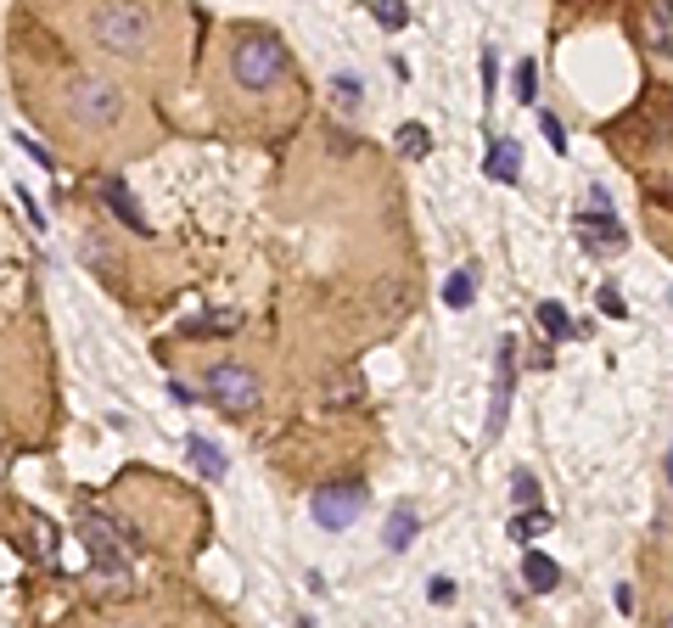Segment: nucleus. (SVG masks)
<instances>
[{"mask_svg": "<svg viewBox=\"0 0 673 628\" xmlns=\"http://www.w3.org/2000/svg\"><path fill=\"white\" fill-rule=\"evenodd\" d=\"M90 34L113 57H146V45L158 40V17L141 0H101L96 17H90Z\"/></svg>", "mask_w": 673, "mask_h": 628, "instance_id": "f257e3e1", "label": "nucleus"}, {"mask_svg": "<svg viewBox=\"0 0 673 628\" xmlns=\"http://www.w3.org/2000/svg\"><path fill=\"white\" fill-rule=\"evenodd\" d=\"M287 68H292V51L275 40V34H242L236 51H230V73H236V85H247V90H275L287 79Z\"/></svg>", "mask_w": 673, "mask_h": 628, "instance_id": "f03ea898", "label": "nucleus"}, {"mask_svg": "<svg viewBox=\"0 0 673 628\" xmlns=\"http://www.w3.org/2000/svg\"><path fill=\"white\" fill-rule=\"evenodd\" d=\"M68 113H73V124H79V129H113L118 113H124V96H118L107 79H73Z\"/></svg>", "mask_w": 673, "mask_h": 628, "instance_id": "7ed1b4c3", "label": "nucleus"}, {"mask_svg": "<svg viewBox=\"0 0 673 628\" xmlns=\"http://www.w3.org/2000/svg\"><path fill=\"white\" fill-rule=\"evenodd\" d=\"M365 505H371L365 483H326V488H315L309 511H315V522L326 533H343V528H354L359 516H365Z\"/></svg>", "mask_w": 673, "mask_h": 628, "instance_id": "20e7f679", "label": "nucleus"}, {"mask_svg": "<svg viewBox=\"0 0 673 628\" xmlns=\"http://www.w3.org/2000/svg\"><path fill=\"white\" fill-rule=\"evenodd\" d=\"M208 393H214L219 404H225L230 415H247L258 404V376L247 371V365H230V359H219L214 371H208Z\"/></svg>", "mask_w": 673, "mask_h": 628, "instance_id": "39448f33", "label": "nucleus"}, {"mask_svg": "<svg viewBox=\"0 0 673 628\" xmlns=\"http://www.w3.org/2000/svg\"><path fill=\"white\" fill-rule=\"evenodd\" d=\"M79 539L90 544V556H96V567H101V572H113V578H129V561L118 556L113 528H107V522H96V516H90V522H79Z\"/></svg>", "mask_w": 673, "mask_h": 628, "instance_id": "423d86ee", "label": "nucleus"}, {"mask_svg": "<svg viewBox=\"0 0 673 628\" xmlns=\"http://www.w3.org/2000/svg\"><path fill=\"white\" fill-rule=\"evenodd\" d=\"M578 236H584L589 253H606V247H612V253H623V242H629V236H623V225H612V208H606V214H584V219H578Z\"/></svg>", "mask_w": 673, "mask_h": 628, "instance_id": "0eeeda50", "label": "nucleus"}, {"mask_svg": "<svg viewBox=\"0 0 673 628\" xmlns=\"http://www.w3.org/2000/svg\"><path fill=\"white\" fill-rule=\"evenodd\" d=\"M101 197H107V208H113V214L124 219L129 230H135V236H146V230H152V225H146V214L135 208V197H129V186L118 180V174H107V180H101Z\"/></svg>", "mask_w": 673, "mask_h": 628, "instance_id": "6e6552de", "label": "nucleus"}, {"mask_svg": "<svg viewBox=\"0 0 673 628\" xmlns=\"http://www.w3.org/2000/svg\"><path fill=\"white\" fill-rule=\"evenodd\" d=\"M511 343H500V371H494V410H488V438H500L505 427V404H511Z\"/></svg>", "mask_w": 673, "mask_h": 628, "instance_id": "1a4fd4ad", "label": "nucleus"}, {"mask_svg": "<svg viewBox=\"0 0 673 628\" xmlns=\"http://www.w3.org/2000/svg\"><path fill=\"white\" fill-rule=\"evenodd\" d=\"M516 174H522V152H516V141H494V146H488V180L516 186Z\"/></svg>", "mask_w": 673, "mask_h": 628, "instance_id": "9d476101", "label": "nucleus"}, {"mask_svg": "<svg viewBox=\"0 0 673 628\" xmlns=\"http://www.w3.org/2000/svg\"><path fill=\"white\" fill-rule=\"evenodd\" d=\"M522 578H528L533 595H550V589L561 584V567L550 556H539V550H528V561H522Z\"/></svg>", "mask_w": 673, "mask_h": 628, "instance_id": "9b49d317", "label": "nucleus"}, {"mask_svg": "<svg viewBox=\"0 0 673 628\" xmlns=\"http://www.w3.org/2000/svg\"><path fill=\"white\" fill-rule=\"evenodd\" d=\"M382 544H387V550H410V544H416V511H410V505H399V511L387 516Z\"/></svg>", "mask_w": 673, "mask_h": 628, "instance_id": "f8f14e48", "label": "nucleus"}, {"mask_svg": "<svg viewBox=\"0 0 673 628\" xmlns=\"http://www.w3.org/2000/svg\"><path fill=\"white\" fill-rule=\"evenodd\" d=\"M186 455H191V466H197L208 483H219V477H225V455H219L208 438H186Z\"/></svg>", "mask_w": 673, "mask_h": 628, "instance_id": "ddd939ff", "label": "nucleus"}, {"mask_svg": "<svg viewBox=\"0 0 673 628\" xmlns=\"http://www.w3.org/2000/svg\"><path fill=\"white\" fill-rule=\"evenodd\" d=\"M550 528H556V516H550V511H533V505L511 516V539H522V544H533L539 533H550Z\"/></svg>", "mask_w": 673, "mask_h": 628, "instance_id": "4468645a", "label": "nucleus"}, {"mask_svg": "<svg viewBox=\"0 0 673 628\" xmlns=\"http://www.w3.org/2000/svg\"><path fill=\"white\" fill-rule=\"evenodd\" d=\"M539 326H545L550 343H567V337H573V320H567L561 303H539Z\"/></svg>", "mask_w": 673, "mask_h": 628, "instance_id": "2eb2a0df", "label": "nucleus"}, {"mask_svg": "<svg viewBox=\"0 0 673 628\" xmlns=\"http://www.w3.org/2000/svg\"><path fill=\"white\" fill-rule=\"evenodd\" d=\"M472 292H477V275L472 270H455L444 281V303H449V309H466V303H472Z\"/></svg>", "mask_w": 673, "mask_h": 628, "instance_id": "dca6fc26", "label": "nucleus"}, {"mask_svg": "<svg viewBox=\"0 0 673 628\" xmlns=\"http://www.w3.org/2000/svg\"><path fill=\"white\" fill-rule=\"evenodd\" d=\"M371 12H376V23H382L387 34H399L404 23H410V6H404V0H376Z\"/></svg>", "mask_w": 673, "mask_h": 628, "instance_id": "f3484780", "label": "nucleus"}, {"mask_svg": "<svg viewBox=\"0 0 673 628\" xmlns=\"http://www.w3.org/2000/svg\"><path fill=\"white\" fill-rule=\"evenodd\" d=\"M399 152H404V157H427V152H432L427 124H404V129H399Z\"/></svg>", "mask_w": 673, "mask_h": 628, "instance_id": "a211bd4d", "label": "nucleus"}, {"mask_svg": "<svg viewBox=\"0 0 673 628\" xmlns=\"http://www.w3.org/2000/svg\"><path fill=\"white\" fill-rule=\"evenodd\" d=\"M533 96H539V68L516 62V101H533Z\"/></svg>", "mask_w": 673, "mask_h": 628, "instance_id": "6ab92c4d", "label": "nucleus"}, {"mask_svg": "<svg viewBox=\"0 0 673 628\" xmlns=\"http://www.w3.org/2000/svg\"><path fill=\"white\" fill-rule=\"evenodd\" d=\"M539 129H545V141L556 146V152H567V124H561L556 113H545V118H539Z\"/></svg>", "mask_w": 673, "mask_h": 628, "instance_id": "aec40b11", "label": "nucleus"}, {"mask_svg": "<svg viewBox=\"0 0 673 628\" xmlns=\"http://www.w3.org/2000/svg\"><path fill=\"white\" fill-rule=\"evenodd\" d=\"M186 331H236V314H208V320H186Z\"/></svg>", "mask_w": 673, "mask_h": 628, "instance_id": "412c9836", "label": "nucleus"}, {"mask_svg": "<svg viewBox=\"0 0 673 628\" xmlns=\"http://www.w3.org/2000/svg\"><path fill=\"white\" fill-rule=\"evenodd\" d=\"M601 314H612V320H629V309H623V298H617V286H601Z\"/></svg>", "mask_w": 673, "mask_h": 628, "instance_id": "4be33fe9", "label": "nucleus"}, {"mask_svg": "<svg viewBox=\"0 0 673 628\" xmlns=\"http://www.w3.org/2000/svg\"><path fill=\"white\" fill-rule=\"evenodd\" d=\"M511 488H516V500H522V505H533V494H539V483H533V471H516V477H511Z\"/></svg>", "mask_w": 673, "mask_h": 628, "instance_id": "5701e85b", "label": "nucleus"}, {"mask_svg": "<svg viewBox=\"0 0 673 628\" xmlns=\"http://www.w3.org/2000/svg\"><path fill=\"white\" fill-rule=\"evenodd\" d=\"M331 85H337L343 107H359V79H354V73H343V79H331Z\"/></svg>", "mask_w": 673, "mask_h": 628, "instance_id": "b1692460", "label": "nucleus"}, {"mask_svg": "<svg viewBox=\"0 0 673 628\" xmlns=\"http://www.w3.org/2000/svg\"><path fill=\"white\" fill-rule=\"evenodd\" d=\"M17 146H23V152H29V157H34V163H40V169H51V152H45V146H40V141H23V135H17Z\"/></svg>", "mask_w": 673, "mask_h": 628, "instance_id": "393cba45", "label": "nucleus"}, {"mask_svg": "<svg viewBox=\"0 0 673 628\" xmlns=\"http://www.w3.org/2000/svg\"><path fill=\"white\" fill-rule=\"evenodd\" d=\"M668 477H673V449H668Z\"/></svg>", "mask_w": 673, "mask_h": 628, "instance_id": "a878e982", "label": "nucleus"}, {"mask_svg": "<svg viewBox=\"0 0 673 628\" xmlns=\"http://www.w3.org/2000/svg\"><path fill=\"white\" fill-rule=\"evenodd\" d=\"M668 309H673V292H668Z\"/></svg>", "mask_w": 673, "mask_h": 628, "instance_id": "bb28decb", "label": "nucleus"}, {"mask_svg": "<svg viewBox=\"0 0 673 628\" xmlns=\"http://www.w3.org/2000/svg\"><path fill=\"white\" fill-rule=\"evenodd\" d=\"M668 628H673V617H668Z\"/></svg>", "mask_w": 673, "mask_h": 628, "instance_id": "cd10ccee", "label": "nucleus"}, {"mask_svg": "<svg viewBox=\"0 0 673 628\" xmlns=\"http://www.w3.org/2000/svg\"><path fill=\"white\" fill-rule=\"evenodd\" d=\"M0 471H6V466H0Z\"/></svg>", "mask_w": 673, "mask_h": 628, "instance_id": "c85d7f7f", "label": "nucleus"}]
</instances>
